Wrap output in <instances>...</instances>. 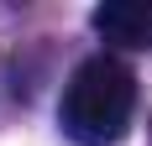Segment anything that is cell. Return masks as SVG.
I'll return each instance as SVG.
<instances>
[{"label":"cell","mask_w":152,"mask_h":146,"mask_svg":"<svg viewBox=\"0 0 152 146\" xmlns=\"http://www.w3.org/2000/svg\"><path fill=\"white\" fill-rule=\"evenodd\" d=\"M137 115V78L121 58L94 52L74 68L58 99V125L79 146H115Z\"/></svg>","instance_id":"cell-1"},{"label":"cell","mask_w":152,"mask_h":146,"mask_svg":"<svg viewBox=\"0 0 152 146\" xmlns=\"http://www.w3.org/2000/svg\"><path fill=\"white\" fill-rule=\"evenodd\" d=\"M89 21L115 47H152V5L147 0H105V5H94Z\"/></svg>","instance_id":"cell-2"}]
</instances>
